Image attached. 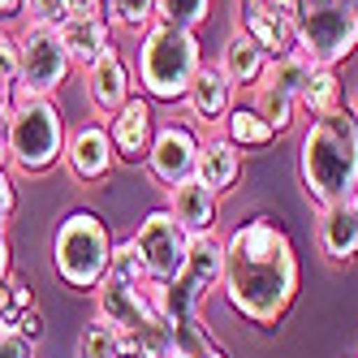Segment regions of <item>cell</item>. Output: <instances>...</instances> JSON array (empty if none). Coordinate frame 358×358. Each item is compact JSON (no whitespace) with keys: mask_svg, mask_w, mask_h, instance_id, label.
Segmentation results:
<instances>
[{"mask_svg":"<svg viewBox=\"0 0 358 358\" xmlns=\"http://www.w3.org/2000/svg\"><path fill=\"white\" fill-rule=\"evenodd\" d=\"M220 294L255 328H276L298 298V250L285 224L259 212L224 238Z\"/></svg>","mask_w":358,"mask_h":358,"instance_id":"1","label":"cell"},{"mask_svg":"<svg viewBox=\"0 0 358 358\" xmlns=\"http://www.w3.org/2000/svg\"><path fill=\"white\" fill-rule=\"evenodd\" d=\"M298 173L315 208L350 203L358 194V121L350 117V108L311 117L298 143Z\"/></svg>","mask_w":358,"mask_h":358,"instance_id":"2","label":"cell"},{"mask_svg":"<svg viewBox=\"0 0 358 358\" xmlns=\"http://www.w3.org/2000/svg\"><path fill=\"white\" fill-rule=\"evenodd\" d=\"M199 65H203V48H199L194 31H177V27H164V22H151L138 35V87L147 91V99L182 104Z\"/></svg>","mask_w":358,"mask_h":358,"instance_id":"3","label":"cell"},{"mask_svg":"<svg viewBox=\"0 0 358 358\" xmlns=\"http://www.w3.org/2000/svg\"><path fill=\"white\" fill-rule=\"evenodd\" d=\"M108 264H113L108 224L87 208L65 212L52 234V268L61 276V285L73 294H95L99 280L108 276Z\"/></svg>","mask_w":358,"mask_h":358,"instance_id":"4","label":"cell"},{"mask_svg":"<svg viewBox=\"0 0 358 358\" xmlns=\"http://www.w3.org/2000/svg\"><path fill=\"white\" fill-rule=\"evenodd\" d=\"M65 117L57 99L43 95H17L9 113V169L43 177L65 160Z\"/></svg>","mask_w":358,"mask_h":358,"instance_id":"5","label":"cell"},{"mask_svg":"<svg viewBox=\"0 0 358 358\" xmlns=\"http://www.w3.org/2000/svg\"><path fill=\"white\" fill-rule=\"evenodd\" d=\"M294 43L311 65L337 69L358 52V17L345 13L337 0H302L294 22Z\"/></svg>","mask_w":358,"mask_h":358,"instance_id":"6","label":"cell"},{"mask_svg":"<svg viewBox=\"0 0 358 358\" xmlns=\"http://www.w3.org/2000/svg\"><path fill=\"white\" fill-rule=\"evenodd\" d=\"M69 48L61 27H35L22 22L17 27V95H43L52 99L65 78H69Z\"/></svg>","mask_w":358,"mask_h":358,"instance_id":"7","label":"cell"},{"mask_svg":"<svg viewBox=\"0 0 358 358\" xmlns=\"http://www.w3.org/2000/svg\"><path fill=\"white\" fill-rule=\"evenodd\" d=\"M130 242L138 246V255H143L151 280H177V276H182L186 255H190V234L173 220L169 208L147 212V216L138 220V229H134Z\"/></svg>","mask_w":358,"mask_h":358,"instance_id":"8","label":"cell"},{"mask_svg":"<svg viewBox=\"0 0 358 358\" xmlns=\"http://www.w3.org/2000/svg\"><path fill=\"white\" fill-rule=\"evenodd\" d=\"M199 147H203V138H199V130H194L190 121H169V125H160L156 143H151V151H147V173L156 177L164 190L182 186V182H190V177H194Z\"/></svg>","mask_w":358,"mask_h":358,"instance_id":"9","label":"cell"},{"mask_svg":"<svg viewBox=\"0 0 358 358\" xmlns=\"http://www.w3.org/2000/svg\"><path fill=\"white\" fill-rule=\"evenodd\" d=\"M61 164L73 173V182H83V186L104 182V177L117 169V151H113V138H108V125L104 121H87L78 130H69Z\"/></svg>","mask_w":358,"mask_h":358,"instance_id":"10","label":"cell"},{"mask_svg":"<svg viewBox=\"0 0 358 358\" xmlns=\"http://www.w3.org/2000/svg\"><path fill=\"white\" fill-rule=\"evenodd\" d=\"M108 138L117 151V164H147V151L156 143V117L143 95H130L108 117Z\"/></svg>","mask_w":358,"mask_h":358,"instance_id":"11","label":"cell"},{"mask_svg":"<svg viewBox=\"0 0 358 358\" xmlns=\"http://www.w3.org/2000/svg\"><path fill=\"white\" fill-rule=\"evenodd\" d=\"M95 315L104 324H113L117 332H130L147 315H156V306H151V298H147V285H138V280L104 276L99 289H95Z\"/></svg>","mask_w":358,"mask_h":358,"instance_id":"12","label":"cell"},{"mask_svg":"<svg viewBox=\"0 0 358 358\" xmlns=\"http://www.w3.org/2000/svg\"><path fill=\"white\" fill-rule=\"evenodd\" d=\"M234 83L220 73V65H208L203 61L199 73H194V83L186 91V113H190V125H203V130H212V125H224L229 108H234Z\"/></svg>","mask_w":358,"mask_h":358,"instance_id":"13","label":"cell"},{"mask_svg":"<svg viewBox=\"0 0 358 358\" xmlns=\"http://www.w3.org/2000/svg\"><path fill=\"white\" fill-rule=\"evenodd\" d=\"M315 246L328 264H354L358 259V212H354V199L350 203H328L320 208L315 220Z\"/></svg>","mask_w":358,"mask_h":358,"instance_id":"14","label":"cell"},{"mask_svg":"<svg viewBox=\"0 0 358 358\" xmlns=\"http://www.w3.org/2000/svg\"><path fill=\"white\" fill-rule=\"evenodd\" d=\"M130 95H134L130 65L121 61L117 48H108V52L87 69V99H91V108H95L99 117H113Z\"/></svg>","mask_w":358,"mask_h":358,"instance_id":"15","label":"cell"},{"mask_svg":"<svg viewBox=\"0 0 358 358\" xmlns=\"http://www.w3.org/2000/svg\"><path fill=\"white\" fill-rule=\"evenodd\" d=\"M216 199H220V194H212L208 186L199 182V177H190V182H182V186L169 190V212H173V220L182 224L190 238L216 234V216H220Z\"/></svg>","mask_w":358,"mask_h":358,"instance_id":"16","label":"cell"},{"mask_svg":"<svg viewBox=\"0 0 358 358\" xmlns=\"http://www.w3.org/2000/svg\"><path fill=\"white\" fill-rule=\"evenodd\" d=\"M182 280L190 285V294H194L199 302L208 298V294H216L220 280H224V238H216V234L190 238V255H186Z\"/></svg>","mask_w":358,"mask_h":358,"instance_id":"17","label":"cell"},{"mask_svg":"<svg viewBox=\"0 0 358 358\" xmlns=\"http://www.w3.org/2000/svg\"><path fill=\"white\" fill-rule=\"evenodd\" d=\"M194 177L203 186H208L212 194H229L238 186V177H242V147H234L224 134L216 138H203L199 147V164H194Z\"/></svg>","mask_w":358,"mask_h":358,"instance_id":"18","label":"cell"},{"mask_svg":"<svg viewBox=\"0 0 358 358\" xmlns=\"http://www.w3.org/2000/svg\"><path fill=\"white\" fill-rule=\"evenodd\" d=\"M238 31H246L255 43L272 57H285V52H298V43H294V22L289 17H280L272 9H259V5H250V0H242V17H238Z\"/></svg>","mask_w":358,"mask_h":358,"instance_id":"19","label":"cell"},{"mask_svg":"<svg viewBox=\"0 0 358 358\" xmlns=\"http://www.w3.org/2000/svg\"><path fill=\"white\" fill-rule=\"evenodd\" d=\"M264 69H268V52L246 31H234V35L224 39V48H220V73L234 87H255V83L264 78Z\"/></svg>","mask_w":358,"mask_h":358,"instance_id":"20","label":"cell"},{"mask_svg":"<svg viewBox=\"0 0 358 358\" xmlns=\"http://www.w3.org/2000/svg\"><path fill=\"white\" fill-rule=\"evenodd\" d=\"M61 35H65V48H69V61L78 69H91L113 48V27L104 17H69L61 27Z\"/></svg>","mask_w":358,"mask_h":358,"instance_id":"21","label":"cell"},{"mask_svg":"<svg viewBox=\"0 0 358 358\" xmlns=\"http://www.w3.org/2000/svg\"><path fill=\"white\" fill-rule=\"evenodd\" d=\"M250 91H255L250 108L259 113L276 134H289V130H294V121H298V99H294L289 91H280L276 83H268V78H259Z\"/></svg>","mask_w":358,"mask_h":358,"instance_id":"22","label":"cell"},{"mask_svg":"<svg viewBox=\"0 0 358 358\" xmlns=\"http://www.w3.org/2000/svg\"><path fill=\"white\" fill-rule=\"evenodd\" d=\"M332 108H341V83H337V69H328V65H311V73H306V83L298 91V113H332Z\"/></svg>","mask_w":358,"mask_h":358,"instance_id":"23","label":"cell"},{"mask_svg":"<svg viewBox=\"0 0 358 358\" xmlns=\"http://www.w3.org/2000/svg\"><path fill=\"white\" fill-rule=\"evenodd\" d=\"M220 130H224L229 143L242 147V151H246V147H268V143L276 138V130H272V125L255 113L250 104H234V108H229V117H224Z\"/></svg>","mask_w":358,"mask_h":358,"instance_id":"24","label":"cell"},{"mask_svg":"<svg viewBox=\"0 0 358 358\" xmlns=\"http://www.w3.org/2000/svg\"><path fill=\"white\" fill-rule=\"evenodd\" d=\"M104 22L125 31V35H143L151 22H156V0H108Z\"/></svg>","mask_w":358,"mask_h":358,"instance_id":"25","label":"cell"},{"mask_svg":"<svg viewBox=\"0 0 358 358\" xmlns=\"http://www.w3.org/2000/svg\"><path fill=\"white\" fill-rule=\"evenodd\" d=\"M212 350V337L199 320H177L169 324V354L164 358H203Z\"/></svg>","mask_w":358,"mask_h":358,"instance_id":"26","label":"cell"},{"mask_svg":"<svg viewBox=\"0 0 358 358\" xmlns=\"http://www.w3.org/2000/svg\"><path fill=\"white\" fill-rule=\"evenodd\" d=\"M212 13V0H156V22L164 27H177V31H194L203 27Z\"/></svg>","mask_w":358,"mask_h":358,"instance_id":"27","label":"cell"},{"mask_svg":"<svg viewBox=\"0 0 358 358\" xmlns=\"http://www.w3.org/2000/svg\"><path fill=\"white\" fill-rule=\"evenodd\" d=\"M306 73H311V61H306L302 52H285V57H272V61H268L264 78L276 83L280 91H289V95L298 99V91H302V83H306Z\"/></svg>","mask_w":358,"mask_h":358,"instance_id":"28","label":"cell"},{"mask_svg":"<svg viewBox=\"0 0 358 358\" xmlns=\"http://www.w3.org/2000/svg\"><path fill=\"white\" fill-rule=\"evenodd\" d=\"M117 337H121V332L95 315V320L78 332V358H117Z\"/></svg>","mask_w":358,"mask_h":358,"instance_id":"29","label":"cell"},{"mask_svg":"<svg viewBox=\"0 0 358 358\" xmlns=\"http://www.w3.org/2000/svg\"><path fill=\"white\" fill-rule=\"evenodd\" d=\"M35 27H65L69 22V0H27V17Z\"/></svg>","mask_w":358,"mask_h":358,"instance_id":"30","label":"cell"},{"mask_svg":"<svg viewBox=\"0 0 358 358\" xmlns=\"http://www.w3.org/2000/svg\"><path fill=\"white\" fill-rule=\"evenodd\" d=\"M0 83L17 87V27H0Z\"/></svg>","mask_w":358,"mask_h":358,"instance_id":"31","label":"cell"},{"mask_svg":"<svg viewBox=\"0 0 358 358\" xmlns=\"http://www.w3.org/2000/svg\"><path fill=\"white\" fill-rule=\"evenodd\" d=\"M13 324H17V332H22V337H27L31 345H39V341H43V332H48V328H43V311H39V306H27V311H22Z\"/></svg>","mask_w":358,"mask_h":358,"instance_id":"32","label":"cell"},{"mask_svg":"<svg viewBox=\"0 0 358 358\" xmlns=\"http://www.w3.org/2000/svg\"><path fill=\"white\" fill-rule=\"evenodd\" d=\"M17 212V186H13V173L0 169V224H9Z\"/></svg>","mask_w":358,"mask_h":358,"instance_id":"33","label":"cell"},{"mask_svg":"<svg viewBox=\"0 0 358 358\" xmlns=\"http://www.w3.org/2000/svg\"><path fill=\"white\" fill-rule=\"evenodd\" d=\"M0 358H35V345L13 328V332H5V337H0Z\"/></svg>","mask_w":358,"mask_h":358,"instance_id":"34","label":"cell"},{"mask_svg":"<svg viewBox=\"0 0 358 358\" xmlns=\"http://www.w3.org/2000/svg\"><path fill=\"white\" fill-rule=\"evenodd\" d=\"M250 5H259V9H272V13H280V17L298 22V9H302V0H250Z\"/></svg>","mask_w":358,"mask_h":358,"instance_id":"35","label":"cell"},{"mask_svg":"<svg viewBox=\"0 0 358 358\" xmlns=\"http://www.w3.org/2000/svg\"><path fill=\"white\" fill-rule=\"evenodd\" d=\"M9 289H13V311H17V315L27 311V306H35V298H31V285H27L22 276H9Z\"/></svg>","mask_w":358,"mask_h":358,"instance_id":"36","label":"cell"},{"mask_svg":"<svg viewBox=\"0 0 358 358\" xmlns=\"http://www.w3.org/2000/svg\"><path fill=\"white\" fill-rule=\"evenodd\" d=\"M13 276V242H9V229L0 224V280Z\"/></svg>","mask_w":358,"mask_h":358,"instance_id":"37","label":"cell"},{"mask_svg":"<svg viewBox=\"0 0 358 358\" xmlns=\"http://www.w3.org/2000/svg\"><path fill=\"white\" fill-rule=\"evenodd\" d=\"M22 17H27V0H0V27H13Z\"/></svg>","mask_w":358,"mask_h":358,"instance_id":"38","label":"cell"},{"mask_svg":"<svg viewBox=\"0 0 358 358\" xmlns=\"http://www.w3.org/2000/svg\"><path fill=\"white\" fill-rule=\"evenodd\" d=\"M69 17H104V0H69Z\"/></svg>","mask_w":358,"mask_h":358,"instance_id":"39","label":"cell"},{"mask_svg":"<svg viewBox=\"0 0 358 358\" xmlns=\"http://www.w3.org/2000/svg\"><path fill=\"white\" fill-rule=\"evenodd\" d=\"M0 320L5 324H13L17 320V311H13V289H9V280H0ZM17 328V324H13Z\"/></svg>","mask_w":358,"mask_h":358,"instance_id":"40","label":"cell"},{"mask_svg":"<svg viewBox=\"0 0 358 358\" xmlns=\"http://www.w3.org/2000/svg\"><path fill=\"white\" fill-rule=\"evenodd\" d=\"M9 113H0V169H9Z\"/></svg>","mask_w":358,"mask_h":358,"instance_id":"41","label":"cell"},{"mask_svg":"<svg viewBox=\"0 0 358 358\" xmlns=\"http://www.w3.org/2000/svg\"><path fill=\"white\" fill-rule=\"evenodd\" d=\"M13 99H17V87L0 83V113H9V108H13Z\"/></svg>","mask_w":358,"mask_h":358,"instance_id":"42","label":"cell"},{"mask_svg":"<svg viewBox=\"0 0 358 358\" xmlns=\"http://www.w3.org/2000/svg\"><path fill=\"white\" fill-rule=\"evenodd\" d=\"M337 5H341L345 13H354V17H358V0H337Z\"/></svg>","mask_w":358,"mask_h":358,"instance_id":"43","label":"cell"},{"mask_svg":"<svg viewBox=\"0 0 358 358\" xmlns=\"http://www.w3.org/2000/svg\"><path fill=\"white\" fill-rule=\"evenodd\" d=\"M203 358H229V354H224L220 345H212V350H208V354H203Z\"/></svg>","mask_w":358,"mask_h":358,"instance_id":"44","label":"cell"},{"mask_svg":"<svg viewBox=\"0 0 358 358\" xmlns=\"http://www.w3.org/2000/svg\"><path fill=\"white\" fill-rule=\"evenodd\" d=\"M350 117L358 121V91H354V99H350Z\"/></svg>","mask_w":358,"mask_h":358,"instance_id":"45","label":"cell"},{"mask_svg":"<svg viewBox=\"0 0 358 358\" xmlns=\"http://www.w3.org/2000/svg\"><path fill=\"white\" fill-rule=\"evenodd\" d=\"M5 332H13V324H5V320H0V337H5Z\"/></svg>","mask_w":358,"mask_h":358,"instance_id":"46","label":"cell"},{"mask_svg":"<svg viewBox=\"0 0 358 358\" xmlns=\"http://www.w3.org/2000/svg\"><path fill=\"white\" fill-rule=\"evenodd\" d=\"M354 212H358V194H354Z\"/></svg>","mask_w":358,"mask_h":358,"instance_id":"47","label":"cell"},{"mask_svg":"<svg viewBox=\"0 0 358 358\" xmlns=\"http://www.w3.org/2000/svg\"><path fill=\"white\" fill-rule=\"evenodd\" d=\"M104 5H108V0H104Z\"/></svg>","mask_w":358,"mask_h":358,"instance_id":"48","label":"cell"}]
</instances>
